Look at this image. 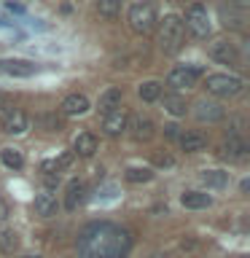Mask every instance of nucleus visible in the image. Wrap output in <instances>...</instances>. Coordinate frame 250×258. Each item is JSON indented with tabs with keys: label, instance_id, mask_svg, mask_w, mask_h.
Instances as JSON below:
<instances>
[{
	"label": "nucleus",
	"instance_id": "f257e3e1",
	"mask_svg": "<svg viewBox=\"0 0 250 258\" xmlns=\"http://www.w3.org/2000/svg\"><path fill=\"white\" fill-rule=\"evenodd\" d=\"M132 231L108 221L89 223L76 242L81 258H127L132 253Z\"/></svg>",
	"mask_w": 250,
	"mask_h": 258
},
{
	"label": "nucleus",
	"instance_id": "f03ea898",
	"mask_svg": "<svg viewBox=\"0 0 250 258\" xmlns=\"http://www.w3.org/2000/svg\"><path fill=\"white\" fill-rule=\"evenodd\" d=\"M183 40H185V27H183V19L175 14H167L164 19L159 22V46L164 54H177L183 48Z\"/></svg>",
	"mask_w": 250,
	"mask_h": 258
},
{
	"label": "nucleus",
	"instance_id": "7ed1b4c3",
	"mask_svg": "<svg viewBox=\"0 0 250 258\" xmlns=\"http://www.w3.org/2000/svg\"><path fill=\"white\" fill-rule=\"evenodd\" d=\"M129 27H132L137 35H151L159 24V14H156V6L151 0H140V3H132L129 6Z\"/></svg>",
	"mask_w": 250,
	"mask_h": 258
},
{
	"label": "nucleus",
	"instance_id": "20e7f679",
	"mask_svg": "<svg viewBox=\"0 0 250 258\" xmlns=\"http://www.w3.org/2000/svg\"><path fill=\"white\" fill-rule=\"evenodd\" d=\"M205 89L213 97H237L242 92V78L229 76V73H213L205 78Z\"/></svg>",
	"mask_w": 250,
	"mask_h": 258
},
{
	"label": "nucleus",
	"instance_id": "39448f33",
	"mask_svg": "<svg viewBox=\"0 0 250 258\" xmlns=\"http://www.w3.org/2000/svg\"><path fill=\"white\" fill-rule=\"evenodd\" d=\"M183 27H189L194 38H207L210 32H213V19H210L207 6H202V3H191V6H189V11H185V22H183Z\"/></svg>",
	"mask_w": 250,
	"mask_h": 258
},
{
	"label": "nucleus",
	"instance_id": "423d86ee",
	"mask_svg": "<svg viewBox=\"0 0 250 258\" xmlns=\"http://www.w3.org/2000/svg\"><path fill=\"white\" fill-rule=\"evenodd\" d=\"M202 68H189V64H180V68H172L169 70V76H167V86H172L175 92H180V89H191V86H197V81L202 78Z\"/></svg>",
	"mask_w": 250,
	"mask_h": 258
},
{
	"label": "nucleus",
	"instance_id": "0eeeda50",
	"mask_svg": "<svg viewBox=\"0 0 250 258\" xmlns=\"http://www.w3.org/2000/svg\"><path fill=\"white\" fill-rule=\"evenodd\" d=\"M194 116H197V121H202V124H215V121H221L226 116L223 105L215 102V100H207V97H202V100H197V105H194Z\"/></svg>",
	"mask_w": 250,
	"mask_h": 258
},
{
	"label": "nucleus",
	"instance_id": "6e6552de",
	"mask_svg": "<svg viewBox=\"0 0 250 258\" xmlns=\"http://www.w3.org/2000/svg\"><path fill=\"white\" fill-rule=\"evenodd\" d=\"M0 126H3L6 135H24V132H27V126H30L27 113L19 110V108H8L3 113V118H0Z\"/></svg>",
	"mask_w": 250,
	"mask_h": 258
},
{
	"label": "nucleus",
	"instance_id": "1a4fd4ad",
	"mask_svg": "<svg viewBox=\"0 0 250 258\" xmlns=\"http://www.w3.org/2000/svg\"><path fill=\"white\" fill-rule=\"evenodd\" d=\"M0 73L3 76H14V78H30L38 73V64L30 59H16V56H11V59H0Z\"/></svg>",
	"mask_w": 250,
	"mask_h": 258
},
{
	"label": "nucleus",
	"instance_id": "9d476101",
	"mask_svg": "<svg viewBox=\"0 0 250 258\" xmlns=\"http://www.w3.org/2000/svg\"><path fill=\"white\" fill-rule=\"evenodd\" d=\"M210 56L221 64H239V51L231 40H215V43L210 46Z\"/></svg>",
	"mask_w": 250,
	"mask_h": 258
},
{
	"label": "nucleus",
	"instance_id": "9b49d317",
	"mask_svg": "<svg viewBox=\"0 0 250 258\" xmlns=\"http://www.w3.org/2000/svg\"><path fill=\"white\" fill-rule=\"evenodd\" d=\"M127 124H129V116H127V110H113L108 113V116L102 118V132L108 135V137H118L121 132H127Z\"/></svg>",
	"mask_w": 250,
	"mask_h": 258
},
{
	"label": "nucleus",
	"instance_id": "f8f14e48",
	"mask_svg": "<svg viewBox=\"0 0 250 258\" xmlns=\"http://www.w3.org/2000/svg\"><path fill=\"white\" fill-rule=\"evenodd\" d=\"M221 156L223 159H231V161H239V159H245L247 156V143L242 140L239 135H231V137H226L223 145H221Z\"/></svg>",
	"mask_w": 250,
	"mask_h": 258
},
{
	"label": "nucleus",
	"instance_id": "ddd939ff",
	"mask_svg": "<svg viewBox=\"0 0 250 258\" xmlns=\"http://www.w3.org/2000/svg\"><path fill=\"white\" fill-rule=\"evenodd\" d=\"M97 108H100L102 116H108V113L118 110V108H121V89H118V86H108V89L100 94V100H97Z\"/></svg>",
	"mask_w": 250,
	"mask_h": 258
},
{
	"label": "nucleus",
	"instance_id": "4468645a",
	"mask_svg": "<svg viewBox=\"0 0 250 258\" xmlns=\"http://www.w3.org/2000/svg\"><path fill=\"white\" fill-rule=\"evenodd\" d=\"M89 108H92V105H89L86 94H68L62 100V113L65 116H84Z\"/></svg>",
	"mask_w": 250,
	"mask_h": 258
},
{
	"label": "nucleus",
	"instance_id": "2eb2a0df",
	"mask_svg": "<svg viewBox=\"0 0 250 258\" xmlns=\"http://www.w3.org/2000/svg\"><path fill=\"white\" fill-rule=\"evenodd\" d=\"M84 199H86V183L84 180H70L68 191H65V207L76 210L78 205H84Z\"/></svg>",
	"mask_w": 250,
	"mask_h": 258
},
{
	"label": "nucleus",
	"instance_id": "dca6fc26",
	"mask_svg": "<svg viewBox=\"0 0 250 258\" xmlns=\"http://www.w3.org/2000/svg\"><path fill=\"white\" fill-rule=\"evenodd\" d=\"M73 153L81 159H89V156H94L97 153V137L92 132H81L76 137V143H73Z\"/></svg>",
	"mask_w": 250,
	"mask_h": 258
},
{
	"label": "nucleus",
	"instance_id": "f3484780",
	"mask_svg": "<svg viewBox=\"0 0 250 258\" xmlns=\"http://www.w3.org/2000/svg\"><path fill=\"white\" fill-rule=\"evenodd\" d=\"M180 205L185 210H207L213 205V197H210V194H202V191H185L180 197Z\"/></svg>",
	"mask_w": 250,
	"mask_h": 258
},
{
	"label": "nucleus",
	"instance_id": "a211bd4d",
	"mask_svg": "<svg viewBox=\"0 0 250 258\" xmlns=\"http://www.w3.org/2000/svg\"><path fill=\"white\" fill-rule=\"evenodd\" d=\"M127 129H132V137L135 140H151L153 135V121L148 116H137L127 124Z\"/></svg>",
	"mask_w": 250,
	"mask_h": 258
},
{
	"label": "nucleus",
	"instance_id": "6ab92c4d",
	"mask_svg": "<svg viewBox=\"0 0 250 258\" xmlns=\"http://www.w3.org/2000/svg\"><path fill=\"white\" fill-rule=\"evenodd\" d=\"M56 210H59V202H56L54 194H38L35 197V213L40 218H51L56 215Z\"/></svg>",
	"mask_w": 250,
	"mask_h": 258
},
{
	"label": "nucleus",
	"instance_id": "aec40b11",
	"mask_svg": "<svg viewBox=\"0 0 250 258\" xmlns=\"http://www.w3.org/2000/svg\"><path fill=\"white\" fill-rule=\"evenodd\" d=\"M180 148L185 153H199L207 148V137L202 132H185V135H180Z\"/></svg>",
	"mask_w": 250,
	"mask_h": 258
},
{
	"label": "nucleus",
	"instance_id": "412c9836",
	"mask_svg": "<svg viewBox=\"0 0 250 258\" xmlns=\"http://www.w3.org/2000/svg\"><path fill=\"white\" fill-rule=\"evenodd\" d=\"M202 183L207 188H226L229 185V172H223V169H205L202 172Z\"/></svg>",
	"mask_w": 250,
	"mask_h": 258
},
{
	"label": "nucleus",
	"instance_id": "4be33fe9",
	"mask_svg": "<svg viewBox=\"0 0 250 258\" xmlns=\"http://www.w3.org/2000/svg\"><path fill=\"white\" fill-rule=\"evenodd\" d=\"M161 102H164V110L172 113V116H185V108H189L185 97H180V94H164Z\"/></svg>",
	"mask_w": 250,
	"mask_h": 258
},
{
	"label": "nucleus",
	"instance_id": "5701e85b",
	"mask_svg": "<svg viewBox=\"0 0 250 258\" xmlns=\"http://www.w3.org/2000/svg\"><path fill=\"white\" fill-rule=\"evenodd\" d=\"M137 94H140L143 102H156L161 97V84L159 81H145V84H140V89H137Z\"/></svg>",
	"mask_w": 250,
	"mask_h": 258
},
{
	"label": "nucleus",
	"instance_id": "b1692460",
	"mask_svg": "<svg viewBox=\"0 0 250 258\" xmlns=\"http://www.w3.org/2000/svg\"><path fill=\"white\" fill-rule=\"evenodd\" d=\"M0 161H3L8 169H22L24 167V156H22V151H16V148H3L0 151Z\"/></svg>",
	"mask_w": 250,
	"mask_h": 258
},
{
	"label": "nucleus",
	"instance_id": "393cba45",
	"mask_svg": "<svg viewBox=\"0 0 250 258\" xmlns=\"http://www.w3.org/2000/svg\"><path fill=\"white\" fill-rule=\"evenodd\" d=\"M124 177L129 183H148V180H153V169L151 167H129Z\"/></svg>",
	"mask_w": 250,
	"mask_h": 258
},
{
	"label": "nucleus",
	"instance_id": "a878e982",
	"mask_svg": "<svg viewBox=\"0 0 250 258\" xmlns=\"http://www.w3.org/2000/svg\"><path fill=\"white\" fill-rule=\"evenodd\" d=\"M97 11L105 19H116L121 14V0H97Z\"/></svg>",
	"mask_w": 250,
	"mask_h": 258
},
{
	"label": "nucleus",
	"instance_id": "bb28decb",
	"mask_svg": "<svg viewBox=\"0 0 250 258\" xmlns=\"http://www.w3.org/2000/svg\"><path fill=\"white\" fill-rule=\"evenodd\" d=\"M16 247H19V234L11 231V229H3V231H0V250L14 253Z\"/></svg>",
	"mask_w": 250,
	"mask_h": 258
},
{
	"label": "nucleus",
	"instance_id": "cd10ccee",
	"mask_svg": "<svg viewBox=\"0 0 250 258\" xmlns=\"http://www.w3.org/2000/svg\"><path fill=\"white\" fill-rule=\"evenodd\" d=\"M73 161V153H65V156H59V159H51V161H43V172H48V175H54V172H59V169H65Z\"/></svg>",
	"mask_w": 250,
	"mask_h": 258
},
{
	"label": "nucleus",
	"instance_id": "c85d7f7f",
	"mask_svg": "<svg viewBox=\"0 0 250 258\" xmlns=\"http://www.w3.org/2000/svg\"><path fill=\"white\" fill-rule=\"evenodd\" d=\"M8 218V205H6V199L0 197V221H6Z\"/></svg>",
	"mask_w": 250,
	"mask_h": 258
},
{
	"label": "nucleus",
	"instance_id": "c756f323",
	"mask_svg": "<svg viewBox=\"0 0 250 258\" xmlns=\"http://www.w3.org/2000/svg\"><path fill=\"white\" fill-rule=\"evenodd\" d=\"M156 164H164V167H172L175 161L169 159V156H156Z\"/></svg>",
	"mask_w": 250,
	"mask_h": 258
},
{
	"label": "nucleus",
	"instance_id": "7c9ffc66",
	"mask_svg": "<svg viewBox=\"0 0 250 258\" xmlns=\"http://www.w3.org/2000/svg\"><path fill=\"white\" fill-rule=\"evenodd\" d=\"M164 135H167V137H177V126H175V124L164 126Z\"/></svg>",
	"mask_w": 250,
	"mask_h": 258
},
{
	"label": "nucleus",
	"instance_id": "2f4dec72",
	"mask_svg": "<svg viewBox=\"0 0 250 258\" xmlns=\"http://www.w3.org/2000/svg\"><path fill=\"white\" fill-rule=\"evenodd\" d=\"M3 105H6V94L0 92V108H3Z\"/></svg>",
	"mask_w": 250,
	"mask_h": 258
},
{
	"label": "nucleus",
	"instance_id": "473e14b6",
	"mask_svg": "<svg viewBox=\"0 0 250 258\" xmlns=\"http://www.w3.org/2000/svg\"><path fill=\"white\" fill-rule=\"evenodd\" d=\"M151 258H169V255H164V253H156V255H151Z\"/></svg>",
	"mask_w": 250,
	"mask_h": 258
},
{
	"label": "nucleus",
	"instance_id": "72a5a7b5",
	"mask_svg": "<svg viewBox=\"0 0 250 258\" xmlns=\"http://www.w3.org/2000/svg\"><path fill=\"white\" fill-rule=\"evenodd\" d=\"M239 258H247V255H239Z\"/></svg>",
	"mask_w": 250,
	"mask_h": 258
}]
</instances>
